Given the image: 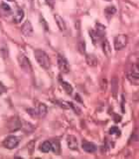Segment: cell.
<instances>
[{
	"instance_id": "cell-25",
	"label": "cell",
	"mask_w": 139,
	"mask_h": 159,
	"mask_svg": "<svg viewBox=\"0 0 139 159\" xmlns=\"http://www.w3.org/2000/svg\"><path fill=\"white\" fill-rule=\"evenodd\" d=\"M78 50L80 51V52L83 53L85 52V43L83 40H81L79 41L78 43Z\"/></svg>"
},
{
	"instance_id": "cell-13",
	"label": "cell",
	"mask_w": 139,
	"mask_h": 159,
	"mask_svg": "<svg viewBox=\"0 0 139 159\" xmlns=\"http://www.w3.org/2000/svg\"><path fill=\"white\" fill-rule=\"evenodd\" d=\"M22 127V125H21V122H20V121H19V119H13V120H11V123H10V129L11 131H15V130H18V129H19L20 128Z\"/></svg>"
},
{
	"instance_id": "cell-21",
	"label": "cell",
	"mask_w": 139,
	"mask_h": 159,
	"mask_svg": "<svg viewBox=\"0 0 139 159\" xmlns=\"http://www.w3.org/2000/svg\"><path fill=\"white\" fill-rule=\"evenodd\" d=\"M130 142H139V128L135 129V130L133 131V133L131 134L130 136Z\"/></svg>"
},
{
	"instance_id": "cell-28",
	"label": "cell",
	"mask_w": 139,
	"mask_h": 159,
	"mask_svg": "<svg viewBox=\"0 0 139 159\" xmlns=\"http://www.w3.org/2000/svg\"><path fill=\"white\" fill-rule=\"evenodd\" d=\"M101 86H102L103 90H105V89H107V80H106L105 79L102 80V84H101Z\"/></svg>"
},
{
	"instance_id": "cell-12",
	"label": "cell",
	"mask_w": 139,
	"mask_h": 159,
	"mask_svg": "<svg viewBox=\"0 0 139 159\" xmlns=\"http://www.w3.org/2000/svg\"><path fill=\"white\" fill-rule=\"evenodd\" d=\"M55 20H56V23L57 25V26L59 27L62 32H64L66 30V25H65V21H64V19H62V17L59 16V15L56 14L55 15Z\"/></svg>"
},
{
	"instance_id": "cell-31",
	"label": "cell",
	"mask_w": 139,
	"mask_h": 159,
	"mask_svg": "<svg viewBox=\"0 0 139 159\" xmlns=\"http://www.w3.org/2000/svg\"><path fill=\"white\" fill-rule=\"evenodd\" d=\"M136 67H137V69L139 72V59L137 60V63H136Z\"/></svg>"
},
{
	"instance_id": "cell-33",
	"label": "cell",
	"mask_w": 139,
	"mask_h": 159,
	"mask_svg": "<svg viewBox=\"0 0 139 159\" xmlns=\"http://www.w3.org/2000/svg\"><path fill=\"white\" fill-rule=\"evenodd\" d=\"M105 1H108V2H111V1H112V0H105Z\"/></svg>"
},
{
	"instance_id": "cell-14",
	"label": "cell",
	"mask_w": 139,
	"mask_h": 159,
	"mask_svg": "<svg viewBox=\"0 0 139 159\" xmlns=\"http://www.w3.org/2000/svg\"><path fill=\"white\" fill-rule=\"evenodd\" d=\"M127 78L132 84L139 85V75L136 73H130L127 75Z\"/></svg>"
},
{
	"instance_id": "cell-16",
	"label": "cell",
	"mask_w": 139,
	"mask_h": 159,
	"mask_svg": "<svg viewBox=\"0 0 139 159\" xmlns=\"http://www.w3.org/2000/svg\"><path fill=\"white\" fill-rule=\"evenodd\" d=\"M51 150L57 155H59L61 152L60 143L58 141H53L51 142Z\"/></svg>"
},
{
	"instance_id": "cell-22",
	"label": "cell",
	"mask_w": 139,
	"mask_h": 159,
	"mask_svg": "<svg viewBox=\"0 0 139 159\" xmlns=\"http://www.w3.org/2000/svg\"><path fill=\"white\" fill-rule=\"evenodd\" d=\"M110 134L111 135H116V136H120L121 135V131L120 129H118V127H116V126H113V127H111V129H110Z\"/></svg>"
},
{
	"instance_id": "cell-11",
	"label": "cell",
	"mask_w": 139,
	"mask_h": 159,
	"mask_svg": "<svg viewBox=\"0 0 139 159\" xmlns=\"http://www.w3.org/2000/svg\"><path fill=\"white\" fill-rule=\"evenodd\" d=\"M111 90H112L113 96L116 97L117 91H118V79L116 77H114L111 80Z\"/></svg>"
},
{
	"instance_id": "cell-4",
	"label": "cell",
	"mask_w": 139,
	"mask_h": 159,
	"mask_svg": "<svg viewBox=\"0 0 139 159\" xmlns=\"http://www.w3.org/2000/svg\"><path fill=\"white\" fill-rule=\"evenodd\" d=\"M57 66L61 72L67 74L70 72V64L65 56L58 54L57 55Z\"/></svg>"
},
{
	"instance_id": "cell-15",
	"label": "cell",
	"mask_w": 139,
	"mask_h": 159,
	"mask_svg": "<svg viewBox=\"0 0 139 159\" xmlns=\"http://www.w3.org/2000/svg\"><path fill=\"white\" fill-rule=\"evenodd\" d=\"M86 62L89 66H95L97 65L98 61H97V57L94 56L93 54H87L86 55Z\"/></svg>"
},
{
	"instance_id": "cell-32",
	"label": "cell",
	"mask_w": 139,
	"mask_h": 159,
	"mask_svg": "<svg viewBox=\"0 0 139 159\" xmlns=\"http://www.w3.org/2000/svg\"><path fill=\"white\" fill-rule=\"evenodd\" d=\"M8 1H10V2H13V1H15V0H8Z\"/></svg>"
},
{
	"instance_id": "cell-9",
	"label": "cell",
	"mask_w": 139,
	"mask_h": 159,
	"mask_svg": "<svg viewBox=\"0 0 139 159\" xmlns=\"http://www.w3.org/2000/svg\"><path fill=\"white\" fill-rule=\"evenodd\" d=\"M37 113V116L38 117H44L47 114V107L45 104L40 103L37 108H36Z\"/></svg>"
},
{
	"instance_id": "cell-19",
	"label": "cell",
	"mask_w": 139,
	"mask_h": 159,
	"mask_svg": "<svg viewBox=\"0 0 139 159\" xmlns=\"http://www.w3.org/2000/svg\"><path fill=\"white\" fill-rule=\"evenodd\" d=\"M116 12V9L115 6H108L107 8L104 10V13L108 19H110L111 17H112L113 15L115 14Z\"/></svg>"
},
{
	"instance_id": "cell-3",
	"label": "cell",
	"mask_w": 139,
	"mask_h": 159,
	"mask_svg": "<svg viewBox=\"0 0 139 159\" xmlns=\"http://www.w3.org/2000/svg\"><path fill=\"white\" fill-rule=\"evenodd\" d=\"M128 42V38L124 34L117 35L114 39V47L116 51H119L121 49L124 48Z\"/></svg>"
},
{
	"instance_id": "cell-20",
	"label": "cell",
	"mask_w": 139,
	"mask_h": 159,
	"mask_svg": "<svg viewBox=\"0 0 139 159\" xmlns=\"http://www.w3.org/2000/svg\"><path fill=\"white\" fill-rule=\"evenodd\" d=\"M40 150L42 152H44V153H48L50 150H51V142L49 141H45L40 146Z\"/></svg>"
},
{
	"instance_id": "cell-10",
	"label": "cell",
	"mask_w": 139,
	"mask_h": 159,
	"mask_svg": "<svg viewBox=\"0 0 139 159\" xmlns=\"http://www.w3.org/2000/svg\"><path fill=\"white\" fill-rule=\"evenodd\" d=\"M102 46H103V52H104V54H105L107 57L111 56V45H110V42H109L107 39H103Z\"/></svg>"
},
{
	"instance_id": "cell-17",
	"label": "cell",
	"mask_w": 139,
	"mask_h": 159,
	"mask_svg": "<svg viewBox=\"0 0 139 159\" xmlns=\"http://www.w3.org/2000/svg\"><path fill=\"white\" fill-rule=\"evenodd\" d=\"M60 82L62 87H63V89H65V92L67 94H71L73 93V88L71 87V85L70 84V83H68L67 81H65V80H60Z\"/></svg>"
},
{
	"instance_id": "cell-6",
	"label": "cell",
	"mask_w": 139,
	"mask_h": 159,
	"mask_svg": "<svg viewBox=\"0 0 139 159\" xmlns=\"http://www.w3.org/2000/svg\"><path fill=\"white\" fill-rule=\"evenodd\" d=\"M21 32L24 36H32L33 33V27L30 21H25L21 27Z\"/></svg>"
},
{
	"instance_id": "cell-1",
	"label": "cell",
	"mask_w": 139,
	"mask_h": 159,
	"mask_svg": "<svg viewBox=\"0 0 139 159\" xmlns=\"http://www.w3.org/2000/svg\"><path fill=\"white\" fill-rule=\"evenodd\" d=\"M35 59L37 61V63L41 66L45 70H48L51 66V61L46 52L43 51L41 49H37L34 52Z\"/></svg>"
},
{
	"instance_id": "cell-18",
	"label": "cell",
	"mask_w": 139,
	"mask_h": 159,
	"mask_svg": "<svg viewBox=\"0 0 139 159\" xmlns=\"http://www.w3.org/2000/svg\"><path fill=\"white\" fill-rule=\"evenodd\" d=\"M23 16H24V13H23V10L22 9H18L17 11H16V14L14 15V21L16 23H19L22 21V19H23Z\"/></svg>"
},
{
	"instance_id": "cell-29",
	"label": "cell",
	"mask_w": 139,
	"mask_h": 159,
	"mask_svg": "<svg viewBox=\"0 0 139 159\" xmlns=\"http://www.w3.org/2000/svg\"><path fill=\"white\" fill-rule=\"evenodd\" d=\"M41 23H42V25H43V26H44V28L45 29L46 31H48V25H47V23L45 22L44 19L41 18Z\"/></svg>"
},
{
	"instance_id": "cell-23",
	"label": "cell",
	"mask_w": 139,
	"mask_h": 159,
	"mask_svg": "<svg viewBox=\"0 0 139 159\" xmlns=\"http://www.w3.org/2000/svg\"><path fill=\"white\" fill-rule=\"evenodd\" d=\"M69 106L70 108H72V109L74 110V112L76 113V114H78V115H80V114H81V109H80L77 105H75L74 103L69 102Z\"/></svg>"
},
{
	"instance_id": "cell-8",
	"label": "cell",
	"mask_w": 139,
	"mask_h": 159,
	"mask_svg": "<svg viewBox=\"0 0 139 159\" xmlns=\"http://www.w3.org/2000/svg\"><path fill=\"white\" fill-rule=\"evenodd\" d=\"M82 148H83V150L84 151H86L88 153H94L97 150V146H96V144H94L93 143H91V142H87V141L83 142Z\"/></svg>"
},
{
	"instance_id": "cell-24",
	"label": "cell",
	"mask_w": 139,
	"mask_h": 159,
	"mask_svg": "<svg viewBox=\"0 0 139 159\" xmlns=\"http://www.w3.org/2000/svg\"><path fill=\"white\" fill-rule=\"evenodd\" d=\"M1 9L3 10L5 12H11V6L7 5V4H5V3H2L1 4Z\"/></svg>"
},
{
	"instance_id": "cell-2",
	"label": "cell",
	"mask_w": 139,
	"mask_h": 159,
	"mask_svg": "<svg viewBox=\"0 0 139 159\" xmlns=\"http://www.w3.org/2000/svg\"><path fill=\"white\" fill-rule=\"evenodd\" d=\"M19 143H20L19 137L16 136H9L8 137L5 138V140L4 141L3 144H4V146H5L6 149L12 150V149H15L16 147H18Z\"/></svg>"
},
{
	"instance_id": "cell-5",
	"label": "cell",
	"mask_w": 139,
	"mask_h": 159,
	"mask_svg": "<svg viewBox=\"0 0 139 159\" xmlns=\"http://www.w3.org/2000/svg\"><path fill=\"white\" fill-rule=\"evenodd\" d=\"M19 65L21 66V68L23 69V71L25 72H32V65H31V62L27 59V57H25L24 55H21V56L19 57Z\"/></svg>"
},
{
	"instance_id": "cell-7",
	"label": "cell",
	"mask_w": 139,
	"mask_h": 159,
	"mask_svg": "<svg viewBox=\"0 0 139 159\" xmlns=\"http://www.w3.org/2000/svg\"><path fill=\"white\" fill-rule=\"evenodd\" d=\"M67 144L69 149L72 150H78V139L77 137L73 135H70L67 136Z\"/></svg>"
},
{
	"instance_id": "cell-26",
	"label": "cell",
	"mask_w": 139,
	"mask_h": 159,
	"mask_svg": "<svg viewBox=\"0 0 139 159\" xmlns=\"http://www.w3.org/2000/svg\"><path fill=\"white\" fill-rule=\"evenodd\" d=\"M45 1H46L47 5H49V6H50L51 8H52V9L54 8V5H55L56 0H45Z\"/></svg>"
},
{
	"instance_id": "cell-27",
	"label": "cell",
	"mask_w": 139,
	"mask_h": 159,
	"mask_svg": "<svg viewBox=\"0 0 139 159\" xmlns=\"http://www.w3.org/2000/svg\"><path fill=\"white\" fill-rule=\"evenodd\" d=\"M6 90H7V89L5 87V85L3 84L1 81H0V94H4V93H5L6 92Z\"/></svg>"
},
{
	"instance_id": "cell-30",
	"label": "cell",
	"mask_w": 139,
	"mask_h": 159,
	"mask_svg": "<svg viewBox=\"0 0 139 159\" xmlns=\"http://www.w3.org/2000/svg\"><path fill=\"white\" fill-rule=\"evenodd\" d=\"M75 99H76V101H78L79 102H83V101L81 100V97L79 96V94H76V95H75Z\"/></svg>"
}]
</instances>
